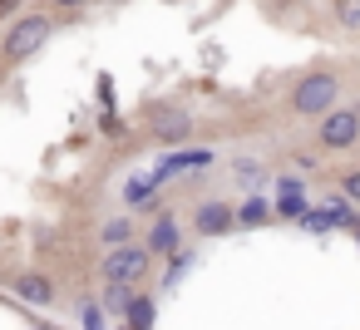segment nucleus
Masks as SVG:
<instances>
[{
    "label": "nucleus",
    "mask_w": 360,
    "mask_h": 330,
    "mask_svg": "<svg viewBox=\"0 0 360 330\" xmlns=\"http://www.w3.org/2000/svg\"><path fill=\"white\" fill-rule=\"evenodd\" d=\"M335 94H340V79H335V74H306V79L291 89V114H301V119L326 114V109L335 104Z\"/></svg>",
    "instance_id": "nucleus-1"
},
{
    "label": "nucleus",
    "mask_w": 360,
    "mask_h": 330,
    "mask_svg": "<svg viewBox=\"0 0 360 330\" xmlns=\"http://www.w3.org/2000/svg\"><path fill=\"white\" fill-rule=\"evenodd\" d=\"M104 281H143L148 276V246H109V256L99 261Z\"/></svg>",
    "instance_id": "nucleus-2"
},
{
    "label": "nucleus",
    "mask_w": 360,
    "mask_h": 330,
    "mask_svg": "<svg viewBox=\"0 0 360 330\" xmlns=\"http://www.w3.org/2000/svg\"><path fill=\"white\" fill-rule=\"evenodd\" d=\"M50 30H55L50 15H25V20L6 35V60H25V55H35V50L50 40Z\"/></svg>",
    "instance_id": "nucleus-3"
},
{
    "label": "nucleus",
    "mask_w": 360,
    "mask_h": 330,
    "mask_svg": "<svg viewBox=\"0 0 360 330\" xmlns=\"http://www.w3.org/2000/svg\"><path fill=\"white\" fill-rule=\"evenodd\" d=\"M321 148H355L360 143V109H326V124L316 128Z\"/></svg>",
    "instance_id": "nucleus-4"
},
{
    "label": "nucleus",
    "mask_w": 360,
    "mask_h": 330,
    "mask_svg": "<svg viewBox=\"0 0 360 330\" xmlns=\"http://www.w3.org/2000/svg\"><path fill=\"white\" fill-rule=\"evenodd\" d=\"M232 227H237V207H232V202L202 197V202L193 207V232H198V237H227Z\"/></svg>",
    "instance_id": "nucleus-5"
},
{
    "label": "nucleus",
    "mask_w": 360,
    "mask_h": 330,
    "mask_svg": "<svg viewBox=\"0 0 360 330\" xmlns=\"http://www.w3.org/2000/svg\"><path fill=\"white\" fill-rule=\"evenodd\" d=\"M212 163V148H178V153H168L158 168H153V183H168V178H178V173H202Z\"/></svg>",
    "instance_id": "nucleus-6"
},
{
    "label": "nucleus",
    "mask_w": 360,
    "mask_h": 330,
    "mask_svg": "<svg viewBox=\"0 0 360 330\" xmlns=\"http://www.w3.org/2000/svg\"><path fill=\"white\" fill-rule=\"evenodd\" d=\"M188 133H193V119H188L183 109H158V114H153V138L178 143V138H188Z\"/></svg>",
    "instance_id": "nucleus-7"
},
{
    "label": "nucleus",
    "mask_w": 360,
    "mask_h": 330,
    "mask_svg": "<svg viewBox=\"0 0 360 330\" xmlns=\"http://www.w3.org/2000/svg\"><path fill=\"white\" fill-rule=\"evenodd\" d=\"M143 246H148V256H173V251L183 246V242H178V222H173V217H158V222L148 227Z\"/></svg>",
    "instance_id": "nucleus-8"
},
{
    "label": "nucleus",
    "mask_w": 360,
    "mask_h": 330,
    "mask_svg": "<svg viewBox=\"0 0 360 330\" xmlns=\"http://www.w3.org/2000/svg\"><path fill=\"white\" fill-rule=\"evenodd\" d=\"M124 202H129L134 212H153V207H158V183H153V173H148V178H129Z\"/></svg>",
    "instance_id": "nucleus-9"
},
{
    "label": "nucleus",
    "mask_w": 360,
    "mask_h": 330,
    "mask_svg": "<svg viewBox=\"0 0 360 330\" xmlns=\"http://www.w3.org/2000/svg\"><path fill=\"white\" fill-rule=\"evenodd\" d=\"M99 305H104L109 315H129V305H134V291H129V281H104V291H99Z\"/></svg>",
    "instance_id": "nucleus-10"
},
{
    "label": "nucleus",
    "mask_w": 360,
    "mask_h": 330,
    "mask_svg": "<svg viewBox=\"0 0 360 330\" xmlns=\"http://www.w3.org/2000/svg\"><path fill=\"white\" fill-rule=\"evenodd\" d=\"M326 212H330V222H335V227H350V232H360V212L350 207V197H345V192L326 197Z\"/></svg>",
    "instance_id": "nucleus-11"
},
{
    "label": "nucleus",
    "mask_w": 360,
    "mask_h": 330,
    "mask_svg": "<svg viewBox=\"0 0 360 330\" xmlns=\"http://www.w3.org/2000/svg\"><path fill=\"white\" fill-rule=\"evenodd\" d=\"M129 330H153V320H158V305H153V296H134V305H129Z\"/></svg>",
    "instance_id": "nucleus-12"
},
{
    "label": "nucleus",
    "mask_w": 360,
    "mask_h": 330,
    "mask_svg": "<svg viewBox=\"0 0 360 330\" xmlns=\"http://www.w3.org/2000/svg\"><path fill=\"white\" fill-rule=\"evenodd\" d=\"M15 291H20L25 301H35V305H50V301H55V286H50L45 276H20Z\"/></svg>",
    "instance_id": "nucleus-13"
},
{
    "label": "nucleus",
    "mask_w": 360,
    "mask_h": 330,
    "mask_svg": "<svg viewBox=\"0 0 360 330\" xmlns=\"http://www.w3.org/2000/svg\"><path fill=\"white\" fill-rule=\"evenodd\" d=\"M99 242H104V246H129V242H134V222H129V217L104 222V227H99Z\"/></svg>",
    "instance_id": "nucleus-14"
},
{
    "label": "nucleus",
    "mask_w": 360,
    "mask_h": 330,
    "mask_svg": "<svg viewBox=\"0 0 360 330\" xmlns=\"http://www.w3.org/2000/svg\"><path fill=\"white\" fill-rule=\"evenodd\" d=\"M266 217H271V202H266V197H247V202L237 207V222H242V227H262Z\"/></svg>",
    "instance_id": "nucleus-15"
},
{
    "label": "nucleus",
    "mask_w": 360,
    "mask_h": 330,
    "mask_svg": "<svg viewBox=\"0 0 360 330\" xmlns=\"http://www.w3.org/2000/svg\"><path fill=\"white\" fill-rule=\"evenodd\" d=\"M276 212H281V217H301V212H306V192H301V187H286V192L276 197Z\"/></svg>",
    "instance_id": "nucleus-16"
},
{
    "label": "nucleus",
    "mask_w": 360,
    "mask_h": 330,
    "mask_svg": "<svg viewBox=\"0 0 360 330\" xmlns=\"http://www.w3.org/2000/svg\"><path fill=\"white\" fill-rule=\"evenodd\" d=\"M335 20L345 30H360V0H335Z\"/></svg>",
    "instance_id": "nucleus-17"
},
{
    "label": "nucleus",
    "mask_w": 360,
    "mask_h": 330,
    "mask_svg": "<svg viewBox=\"0 0 360 330\" xmlns=\"http://www.w3.org/2000/svg\"><path fill=\"white\" fill-rule=\"evenodd\" d=\"M296 222H301V232H330V227H335V222H330V212H311V207H306Z\"/></svg>",
    "instance_id": "nucleus-18"
},
{
    "label": "nucleus",
    "mask_w": 360,
    "mask_h": 330,
    "mask_svg": "<svg viewBox=\"0 0 360 330\" xmlns=\"http://www.w3.org/2000/svg\"><path fill=\"white\" fill-rule=\"evenodd\" d=\"M188 266H193V251H183V246H178V251H173V261H168V281H163V286H178V276H183Z\"/></svg>",
    "instance_id": "nucleus-19"
},
{
    "label": "nucleus",
    "mask_w": 360,
    "mask_h": 330,
    "mask_svg": "<svg viewBox=\"0 0 360 330\" xmlns=\"http://www.w3.org/2000/svg\"><path fill=\"white\" fill-rule=\"evenodd\" d=\"M79 320H84V330H109L104 325V305H79Z\"/></svg>",
    "instance_id": "nucleus-20"
},
{
    "label": "nucleus",
    "mask_w": 360,
    "mask_h": 330,
    "mask_svg": "<svg viewBox=\"0 0 360 330\" xmlns=\"http://www.w3.org/2000/svg\"><path fill=\"white\" fill-rule=\"evenodd\" d=\"M340 192H345L350 202H360V168H355V173H340Z\"/></svg>",
    "instance_id": "nucleus-21"
},
{
    "label": "nucleus",
    "mask_w": 360,
    "mask_h": 330,
    "mask_svg": "<svg viewBox=\"0 0 360 330\" xmlns=\"http://www.w3.org/2000/svg\"><path fill=\"white\" fill-rule=\"evenodd\" d=\"M291 163H296V173H316V163H321V158H316V153H296Z\"/></svg>",
    "instance_id": "nucleus-22"
},
{
    "label": "nucleus",
    "mask_w": 360,
    "mask_h": 330,
    "mask_svg": "<svg viewBox=\"0 0 360 330\" xmlns=\"http://www.w3.org/2000/svg\"><path fill=\"white\" fill-rule=\"evenodd\" d=\"M55 6H84V0H55Z\"/></svg>",
    "instance_id": "nucleus-23"
},
{
    "label": "nucleus",
    "mask_w": 360,
    "mask_h": 330,
    "mask_svg": "<svg viewBox=\"0 0 360 330\" xmlns=\"http://www.w3.org/2000/svg\"><path fill=\"white\" fill-rule=\"evenodd\" d=\"M35 330H50V325H35Z\"/></svg>",
    "instance_id": "nucleus-24"
}]
</instances>
